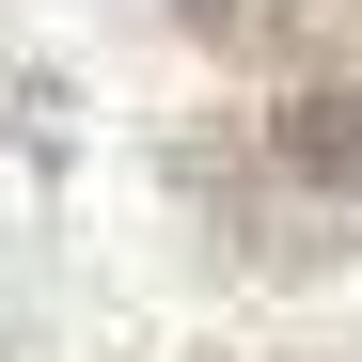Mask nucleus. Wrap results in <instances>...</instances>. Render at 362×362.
Wrapping results in <instances>:
<instances>
[{"mask_svg": "<svg viewBox=\"0 0 362 362\" xmlns=\"http://www.w3.org/2000/svg\"><path fill=\"white\" fill-rule=\"evenodd\" d=\"M268 158H284V173H346V189H362V79L268 95Z\"/></svg>", "mask_w": 362, "mask_h": 362, "instance_id": "nucleus-1", "label": "nucleus"}]
</instances>
